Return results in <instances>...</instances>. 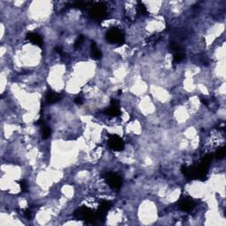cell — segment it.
I'll use <instances>...</instances> for the list:
<instances>
[{"instance_id":"obj_1","label":"cell","mask_w":226,"mask_h":226,"mask_svg":"<svg viewBox=\"0 0 226 226\" xmlns=\"http://www.w3.org/2000/svg\"><path fill=\"white\" fill-rule=\"evenodd\" d=\"M88 13L91 18L96 20H102L105 19L108 14L106 4L103 2L92 3L88 8Z\"/></svg>"},{"instance_id":"obj_2","label":"cell","mask_w":226,"mask_h":226,"mask_svg":"<svg viewBox=\"0 0 226 226\" xmlns=\"http://www.w3.org/2000/svg\"><path fill=\"white\" fill-rule=\"evenodd\" d=\"M74 216L77 219L84 220L85 222L89 223V224H94L97 219L96 213L92 211L90 208L87 207H82L76 210L74 212Z\"/></svg>"},{"instance_id":"obj_3","label":"cell","mask_w":226,"mask_h":226,"mask_svg":"<svg viewBox=\"0 0 226 226\" xmlns=\"http://www.w3.org/2000/svg\"><path fill=\"white\" fill-rule=\"evenodd\" d=\"M105 37H106L107 41L111 44H123L125 42V37H124L123 33L120 31L119 28H116V27H113L107 32Z\"/></svg>"},{"instance_id":"obj_4","label":"cell","mask_w":226,"mask_h":226,"mask_svg":"<svg viewBox=\"0 0 226 226\" xmlns=\"http://www.w3.org/2000/svg\"><path fill=\"white\" fill-rule=\"evenodd\" d=\"M104 178L106 180L107 184L114 189H119L122 186V178L119 175L112 173V172H107L104 175Z\"/></svg>"},{"instance_id":"obj_5","label":"cell","mask_w":226,"mask_h":226,"mask_svg":"<svg viewBox=\"0 0 226 226\" xmlns=\"http://www.w3.org/2000/svg\"><path fill=\"white\" fill-rule=\"evenodd\" d=\"M108 145L114 151L123 150V149L125 147V143H124L123 140L118 135H111L108 140Z\"/></svg>"},{"instance_id":"obj_6","label":"cell","mask_w":226,"mask_h":226,"mask_svg":"<svg viewBox=\"0 0 226 226\" xmlns=\"http://www.w3.org/2000/svg\"><path fill=\"white\" fill-rule=\"evenodd\" d=\"M106 115L111 116V117H118L120 115V110H119V101L112 99L111 102V106L107 109L104 111Z\"/></svg>"},{"instance_id":"obj_7","label":"cell","mask_w":226,"mask_h":226,"mask_svg":"<svg viewBox=\"0 0 226 226\" xmlns=\"http://www.w3.org/2000/svg\"><path fill=\"white\" fill-rule=\"evenodd\" d=\"M178 207H180L183 211L189 212V211H191L195 207V203H194V201H192L191 199L184 198V199H181L179 201V202H178Z\"/></svg>"},{"instance_id":"obj_8","label":"cell","mask_w":226,"mask_h":226,"mask_svg":"<svg viewBox=\"0 0 226 226\" xmlns=\"http://www.w3.org/2000/svg\"><path fill=\"white\" fill-rule=\"evenodd\" d=\"M27 39L29 42H31L33 44L37 45L39 47H42L43 44H44V41H43L42 36L40 35L36 34V33H28L27 35Z\"/></svg>"},{"instance_id":"obj_9","label":"cell","mask_w":226,"mask_h":226,"mask_svg":"<svg viewBox=\"0 0 226 226\" xmlns=\"http://www.w3.org/2000/svg\"><path fill=\"white\" fill-rule=\"evenodd\" d=\"M61 99V96L59 94H56V92L52 91V90H49L46 94V100L49 103H57L58 101Z\"/></svg>"},{"instance_id":"obj_10","label":"cell","mask_w":226,"mask_h":226,"mask_svg":"<svg viewBox=\"0 0 226 226\" xmlns=\"http://www.w3.org/2000/svg\"><path fill=\"white\" fill-rule=\"evenodd\" d=\"M91 52H92L93 58L95 59V60H98L102 57V52L97 48V46H96V44H95L94 42H91Z\"/></svg>"},{"instance_id":"obj_11","label":"cell","mask_w":226,"mask_h":226,"mask_svg":"<svg viewBox=\"0 0 226 226\" xmlns=\"http://www.w3.org/2000/svg\"><path fill=\"white\" fill-rule=\"evenodd\" d=\"M111 202H109V201H101L98 211L103 214H106L107 211L111 208Z\"/></svg>"},{"instance_id":"obj_12","label":"cell","mask_w":226,"mask_h":226,"mask_svg":"<svg viewBox=\"0 0 226 226\" xmlns=\"http://www.w3.org/2000/svg\"><path fill=\"white\" fill-rule=\"evenodd\" d=\"M161 37H162L161 34H155V35H153V36H151L148 38L146 43L149 45H153V44H157V42L161 39Z\"/></svg>"},{"instance_id":"obj_13","label":"cell","mask_w":226,"mask_h":226,"mask_svg":"<svg viewBox=\"0 0 226 226\" xmlns=\"http://www.w3.org/2000/svg\"><path fill=\"white\" fill-rule=\"evenodd\" d=\"M137 9H138V12L140 14H142V15H148V10H147V8L144 5H143V3H141V2H138V5H137Z\"/></svg>"},{"instance_id":"obj_14","label":"cell","mask_w":226,"mask_h":226,"mask_svg":"<svg viewBox=\"0 0 226 226\" xmlns=\"http://www.w3.org/2000/svg\"><path fill=\"white\" fill-rule=\"evenodd\" d=\"M224 156H225V148H221L215 154V157L217 159H222L224 157Z\"/></svg>"},{"instance_id":"obj_15","label":"cell","mask_w":226,"mask_h":226,"mask_svg":"<svg viewBox=\"0 0 226 226\" xmlns=\"http://www.w3.org/2000/svg\"><path fill=\"white\" fill-rule=\"evenodd\" d=\"M43 138L44 139H48L50 136V133H51V130H50V127L48 126H43Z\"/></svg>"},{"instance_id":"obj_16","label":"cell","mask_w":226,"mask_h":226,"mask_svg":"<svg viewBox=\"0 0 226 226\" xmlns=\"http://www.w3.org/2000/svg\"><path fill=\"white\" fill-rule=\"evenodd\" d=\"M184 57H185V56H184V54H182V53H180V52L176 53L174 55V57H173V63L176 64L181 62L183 59H184Z\"/></svg>"},{"instance_id":"obj_17","label":"cell","mask_w":226,"mask_h":226,"mask_svg":"<svg viewBox=\"0 0 226 226\" xmlns=\"http://www.w3.org/2000/svg\"><path fill=\"white\" fill-rule=\"evenodd\" d=\"M170 50H172V51H175L177 53L180 52V50H181L180 46L178 44H176V43H171V44H170Z\"/></svg>"},{"instance_id":"obj_18","label":"cell","mask_w":226,"mask_h":226,"mask_svg":"<svg viewBox=\"0 0 226 226\" xmlns=\"http://www.w3.org/2000/svg\"><path fill=\"white\" fill-rule=\"evenodd\" d=\"M84 41V36H82V35H81L79 37H78V39L76 40V42H75V44H74V48L75 49H77L78 47H80L81 46V44H82V42Z\"/></svg>"},{"instance_id":"obj_19","label":"cell","mask_w":226,"mask_h":226,"mask_svg":"<svg viewBox=\"0 0 226 226\" xmlns=\"http://www.w3.org/2000/svg\"><path fill=\"white\" fill-rule=\"evenodd\" d=\"M19 186H20V187H21V190L23 192H27V184L26 183L25 180H20V181H19Z\"/></svg>"},{"instance_id":"obj_20","label":"cell","mask_w":226,"mask_h":226,"mask_svg":"<svg viewBox=\"0 0 226 226\" xmlns=\"http://www.w3.org/2000/svg\"><path fill=\"white\" fill-rule=\"evenodd\" d=\"M55 50H56V52H57L58 54H60L61 56H65V53L63 52V50H62L61 47H56Z\"/></svg>"},{"instance_id":"obj_21","label":"cell","mask_w":226,"mask_h":226,"mask_svg":"<svg viewBox=\"0 0 226 226\" xmlns=\"http://www.w3.org/2000/svg\"><path fill=\"white\" fill-rule=\"evenodd\" d=\"M75 103H77V104H82V97H80V96L76 97V98H75Z\"/></svg>"},{"instance_id":"obj_22","label":"cell","mask_w":226,"mask_h":226,"mask_svg":"<svg viewBox=\"0 0 226 226\" xmlns=\"http://www.w3.org/2000/svg\"><path fill=\"white\" fill-rule=\"evenodd\" d=\"M24 214H25V216L27 217V218H29L30 217V216H31V213H30V211L29 210H25V212H24Z\"/></svg>"}]
</instances>
